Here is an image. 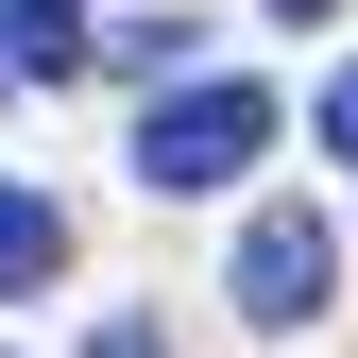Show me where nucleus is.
<instances>
[{"label":"nucleus","mask_w":358,"mask_h":358,"mask_svg":"<svg viewBox=\"0 0 358 358\" xmlns=\"http://www.w3.org/2000/svg\"><path fill=\"white\" fill-rule=\"evenodd\" d=\"M273 154V85H154V120H137V188H239V171Z\"/></svg>","instance_id":"1"},{"label":"nucleus","mask_w":358,"mask_h":358,"mask_svg":"<svg viewBox=\"0 0 358 358\" xmlns=\"http://www.w3.org/2000/svg\"><path fill=\"white\" fill-rule=\"evenodd\" d=\"M324 290H341V239H324L307 205H256V222H239V307H256V324H307Z\"/></svg>","instance_id":"2"},{"label":"nucleus","mask_w":358,"mask_h":358,"mask_svg":"<svg viewBox=\"0 0 358 358\" xmlns=\"http://www.w3.org/2000/svg\"><path fill=\"white\" fill-rule=\"evenodd\" d=\"M85 34H103L85 0H0V85H69V69H85Z\"/></svg>","instance_id":"3"},{"label":"nucleus","mask_w":358,"mask_h":358,"mask_svg":"<svg viewBox=\"0 0 358 358\" xmlns=\"http://www.w3.org/2000/svg\"><path fill=\"white\" fill-rule=\"evenodd\" d=\"M52 256H69V222L34 205V188H0V290H34V273H52Z\"/></svg>","instance_id":"4"},{"label":"nucleus","mask_w":358,"mask_h":358,"mask_svg":"<svg viewBox=\"0 0 358 358\" xmlns=\"http://www.w3.org/2000/svg\"><path fill=\"white\" fill-rule=\"evenodd\" d=\"M85 358H171V324H154V307H120V324L85 341Z\"/></svg>","instance_id":"5"},{"label":"nucleus","mask_w":358,"mask_h":358,"mask_svg":"<svg viewBox=\"0 0 358 358\" xmlns=\"http://www.w3.org/2000/svg\"><path fill=\"white\" fill-rule=\"evenodd\" d=\"M324 154H341V171H358V69H341V85H324Z\"/></svg>","instance_id":"6"},{"label":"nucleus","mask_w":358,"mask_h":358,"mask_svg":"<svg viewBox=\"0 0 358 358\" xmlns=\"http://www.w3.org/2000/svg\"><path fill=\"white\" fill-rule=\"evenodd\" d=\"M273 17H324V0H273Z\"/></svg>","instance_id":"7"}]
</instances>
